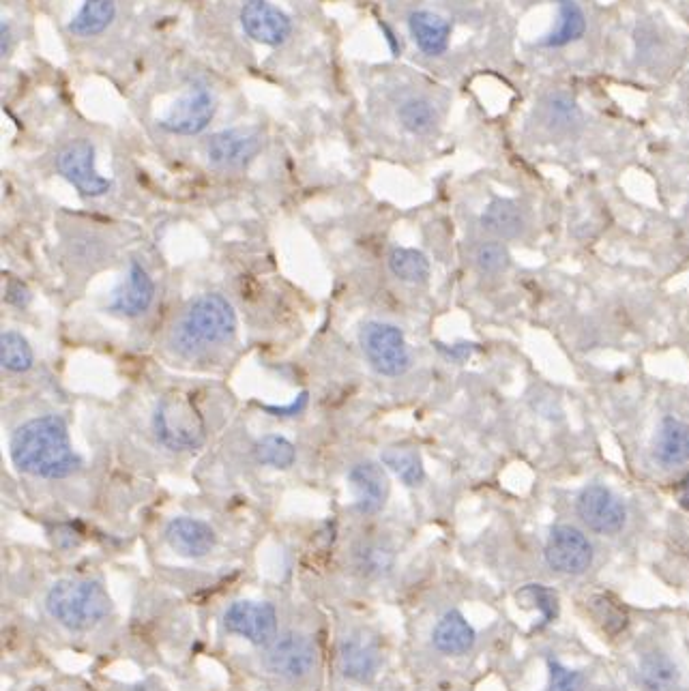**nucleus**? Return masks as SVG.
Returning a JSON list of instances; mask_svg holds the SVG:
<instances>
[{
    "mask_svg": "<svg viewBox=\"0 0 689 691\" xmlns=\"http://www.w3.org/2000/svg\"><path fill=\"white\" fill-rule=\"evenodd\" d=\"M9 453L22 473L37 479H67L82 468L61 417L46 415L22 423L13 432Z\"/></svg>",
    "mask_w": 689,
    "mask_h": 691,
    "instance_id": "obj_1",
    "label": "nucleus"
},
{
    "mask_svg": "<svg viewBox=\"0 0 689 691\" xmlns=\"http://www.w3.org/2000/svg\"><path fill=\"white\" fill-rule=\"evenodd\" d=\"M237 331V314L222 294H202L189 301L170 333V346L183 357H194L211 346L226 344Z\"/></svg>",
    "mask_w": 689,
    "mask_h": 691,
    "instance_id": "obj_2",
    "label": "nucleus"
},
{
    "mask_svg": "<svg viewBox=\"0 0 689 691\" xmlns=\"http://www.w3.org/2000/svg\"><path fill=\"white\" fill-rule=\"evenodd\" d=\"M46 610L52 619L71 631H89L108 619L112 601L95 580L65 578L50 586Z\"/></svg>",
    "mask_w": 689,
    "mask_h": 691,
    "instance_id": "obj_3",
    "label": "nucleus"
},
{
    "mask_svg": "<svg viewBox=\"0 0 689 691\" xmlns=\"http://www.w3.org/2000/svg\"><path fill=\"white\" fill-rule=\"evenodd\" d=\"M153 432L159 443L170 451H196L204 445L207 425L192 400L172 393L161 398L155 406Z\"/></svg>",
    "mask_w": 689,
    "mask_h": 691,
    "instance_id": "obj_4",
    "label": "nucleus"
},
{
    "mask_svg": "<svg viewBox=\"0 0 689 691\" xmlns=\"http://www.w3.org/2000/svg\"><path fill=\"white\" fill-rule=\"evenodd\" d=\"M359 342L365 359H368L372 370L380 376L398 378L406 374L410 365H413V357H410V348L402 329L389 325V322L372 320L368 325H363Z\"/></svg>",
    "mask_w": 689,
    "mask_h": 691,
    "instance_id": "obj_5",
    "label": "nucleus"
},
{
    "mask_svg": "<svg viewBox=\"0 0 689 691\" xmlns=\"http://www.w3.org/2000/svg\"><path fill=\"white\" fill-rule=\"evenodd\" d=\"M224 629L249 644L267 649L277 638V610L267 601H234L224 612Z\"/></svg>",
    "mask_w": 689,
    "mask_h": 691,
    "instance_id": "obj_6",
    "label": "nucleus"
},
{
    "mask_svg": "<svg viewBox=\"0 0 689 691\" xmlns=\"http://www.w3.org/2000/svg\"><path fill=\"white\" fill-rule=\"evenodd\" d=\"M56 170L86 198H101L112 189V181L95 168V146L89 140H73L56 157Z\"/></svg>",
    "mask_w": 689,
    "mask_h": 691,
    "instance_id": "obj_7",
    "label": "nucleus"
},
{
    "mask_svg": "<svg viewBox=\"0 0 689 691\" xmlns=\"http://www.w3.org/2000/svg\"><path fill=\"white\" fill-rule=\"evenodd\" d=\"M576 511L582 524L597 535H617L627 522V509L621 498L599 483L586 485L578 494Z\"/></svg>",
    "mask_w": 689,
    "mask_h": 691,
    "instance_id": "obj_8",
    "label": "nucleus"
},
{
    "mask_svg": "<svg viewBox=\"0 0 689 691\" xmlns=\"http://www.w3.org/2000/svg\"><path fill=\"white\" fill-rule=\"evenodd\" d=\"M544 556L552 571L563 576H582L593 565V546L576 526L559 524L550 531Z\"/></svg>",
    "mask_w": 689,
    "mask_h": 691,
    "instance_id": "obj_9",
    "label": "nucleus"
},
{
    "mask_svg": "<svg viewBox=\"0 0 689 691\" xmlns=\"http://www.w3.org/2000/svg\"><path fill=\"white\" fill-rule=\"evenodd\" d=\"M265 666L284 681H303L316 668V649L310 638L301 634H284L267 646Z\"/></svg>",
    "mask_w": 689,
    "mask_h": 691,
    "instance_id": "obj_10",
    "label": "nucleus"
},
{
    "mask_svg": "<svg viewBox=\"0 0 689 691\" xmlns=\"http://www.w3.org/2000/svg\"><path fill=\"white\" fill-rule=\"evenodd\" d=\"M153 299H155L153 277L138 260H131L125 277L110 294L106 312L114 316H123V318H140L149 312Z\"/></svg>",
    "mask_w": 689,
    "mask_h": 691,
    "instance_id": "obj_11",
    "label": "nucleus"
},
{
    "mask_svg": "<svg viewBox=\"0 0 689 691\" xmlns=\"http://www.w3.org/2000/svg\"><path fill=\"white\" fill-rule=\"evenodd\" d=\"M215 116V101L207 88H192L168 108L159 125L174 136H196L209 127Z\"/></svg>",
    "mask_w": 689,
    "mask_h": 691,
    "instance_id": "obj_12",
    "label": "nucleus"
},
{
    "mask_svg": "<svg viewBox=\"0 0 689 691\" xmlns=\"http://www.w3.org/2000/svg\"><path fill=\"white\" fill-rule=\"evenodd\" d=\"M262 149V138L256 129H226L211 136L207 157L219 170H241L252 164Z\"/></svg>",
    "mask_w": 689,
    "mask_h": 691,
    "instance_id": "obj_13",
    "label": "nucleus"
},
{
    "mask_svg": "<svg viewBox=\"0 0 689 691\" xmlns=\"http://www.w3.org/2000/svg\"><path fill=\"white\" fill-rule=\"evenodd\" d=\"M241 24L247 37L262 43V46H282L290 37L292 24L286 13L267 0H249L241 9Z\"/></svg>",
    "mask_w": 689,
    "mask_h": 691,
    "instance_id": "obj_14",
    "label": "nucleus"
},
{
    "mask_svg": "<svg viewBox=\"0 0 689 691\" xmlns=\"http://www.w3.org/2000/svg\"><path fill=\"white\" fill-rule=\"evenodd\" d=\"M348 485L355 494V509L363 516H376L389 498V479L376 462H359L348 473Z\"/></svg>",
    "mask_w": 689,
    "mask_h": 691,
    "instance_id": "obj_15",
    "label": "nucleus"
},
{
    "mask_svg": "<svg viewBox=\"0 0 689 691\" xmlns=\"http://www.w3.org/2000/svg\"><path fill=\"white\" fill-rule=\"evenodd\" d=\"M380 666V651L378 644L363 634V631H355V634L346 636L340 642V670L350 681L357 683H370Z\"/></svg>",
    "mask_w": 689,
    "mask_h": 691,
    "instance_id": "obj_16",
    "label": "nucleus"
},
{
    "mask_svg": "<svg viewBox=\"0 0 689 691\" xmlns=\"http://www.w3.org/2000/svg\"><path fill=\"white\" fill-rule=\"evenodd\" d=\"M168 546L185 558H204L215 548V531L202 520L196 518H174L166 526Z\"/></svg>",
    "mask_w": 689,
    "mask_h": 691,
    "instance_id": "obj_17",
    "label": "nucleus"
},
{
    "mask_svg": "<svg viewBox=\"0 0 689 691\" xmlns=\"http://www.w3.org/2000/svg\"><path fill=\"white\" fill-rule=\"evenodd\" d=\"M477 634L458 610H449L441 621L434 625L432 644L436 651L445 655H464L475 646Z\"/></svg>",
    "mask_w": 689,
    "mask_h": 691,
    "instance_id": "obj_18",
    "label": "nucleus"
},
{
    "mask_svg": "<svg viewBox=\"0 0 689 691\" xmlns=\"http://www.w3.org/2000/svg\"><path fill=\"white\" fill-rule=\"evenodd\" d=\"M408 28L423 54L441 56L447 52L451 39V24L445 18L436 16L432 11H415L410 13Z\"/></svg>",
    "mask_w": 689,
    "mask_h": 691,
    "instance_id": "obj_19",
    "label": "nucleus"
},
{
    "mask_svg": "<svg viewBox=\"0 0 689 691\" xmlns=\"http://www.w3.org/2000/svg\"><path fill=\"white\" fill-rule=\"evenodd\" d=\"M655 460L666 468L689 462V425L685 421L674 417L662 421L655 438Z\"/></svg>",
    "mask_w": 689,
    "mask_h": 691,
    "instance_id": "obj_20",
    "label": "nucleus"
},
{
    "mask_svg": "<svg viewBox=\"0 0 689 691\" xmlns=\"http://www.w3.org/2000/svg\"><path fill=\"white\" fill-rule=\"evenodd\" d=\"M524 224L526 219L520 204L509 198L492 200L488 204V209L481 215V228L501 241L518 239L524 230Z\"/></svg>",
    "mask_w": 689,
    "mask_h": 691,
    "instance_id": "obj_21",
    "label": "nucleus"
},
{
    "mask_svg": "<svg viewBox=\"0 0 689 691\" xmlns=\"http://www.w3.org/2000/svg\"><path fill=\"white\" fill-rule=\"evenodd\" d=\"M556 5H559V22H556L552 33L541 39L544 48H565L569 43L582 39L586 31V18L578 3H574V0H556Z\"/></svg>",
    "mask_w": 689,
    "mask_h": 691,
    "instance_id": "obj_22",
    "label": "nucleus"
},
{
    "mask_svg": "<svg viewBox=\"0 0 689 691\" xmlns=\"http://www.w3.org/2000/svg\"><path fill=\"white\" fill-rule=\"evenodd\" d=\"M116 7L112 0H84L78 16L69 22V33L76 37H95L104 33L114 20Z\"/></svg>",
    "mask_w": 689,
    "mask_h": 691,
    "instance_id": "obj_23",
    "label": "nucleus"
},
{
    "mask_svg": "<svg viewBox=\"0 0 689 691\" xmlns=\"http://www.w3.org/2000/svg\"><path fill=\"white\" fill-rule=\"evenodd\" d=\"M640 683L644 691H674L679 685V670L664 653H647L640 661Z\"/></svg>",
    "mask_w": 689,
    "mask_h": 691,
    "instance_id": "obj_24",
    "label": "nucleus"
},
{
    "mask_svg": "<svg viewBox=\"0 0 689 691\" xmlns=\"http://www.w3.org/2000/svg\"><path fill=\"white\" fill-rule=\"evenodd\" d=\"M380 462H383L391 473H395V477L404 485H408V488H417V485L425 481V468L417 449L389 447L380 455Z\"/></svg>",
    "mask_w": 689,
    "mask_h": 691,
    "instance_id": "obj_25",
    "label": "nucleus"
},
{
    "mask_svg": "<svg viewBox=\"0 0 689 691\" xmlns=\"http://www.w3.org/2000/svg\"><path fill=\"white\" fill-rule=\"evenodd\" d=\"M391 273L406 284H423L430 277V260L413 247H393L389 252Z\"/></svg>",
    "mask_w": 689,
    "mask_h": 691,
    "instance_id": "obj_26",
    "label": "nucleus"
},
{
    "mask_svg": "<svg viewBox=\"0 0 689 691\" xmlns=\"http://www.w3.org/2000/svg\"><path fill=\"white\" fill-rule=\"evenodd\" d=\"M589 608L595 616V621L601 625L608 636H619L629 623V612L621 601L610 593L593 595L589 601Z\"/></svg>",
    "mask_w": 689,
    "mask_h": 691,
    "instance_id": "obj_27",
    "label": "nucleus"
},
{
    "mask_svg": "<svg viewBox=\"0 0 689 691\" xmlns=\"http://www.w3.org/2000/svg\"><path fill=\"white\" fill-rule=\"evenodd\" d=\"M0 363L13 374L28 372L35 363L33 348L24 335L16 331H5L0 337Z\"/></svg>",
    "mask_w": 689,
    "mask_h": 691,
    "instance_id": "obj_28",
    "label": "nucleus"
},
{
    "mask_svg": "<svg viewBox=\"0 0 689 691\" xmlns=\"http://www.w3.org/2000/svg\"><path fill=\"white\" fill-rule=\"evenodd\" d=\"M398 119L402 127L410 131V134L425 136V134H430L434 125L438 123V114H436V108L432 106V101L413 97V99H406L400 106Z\"/></svg>",
    "mask_w": 689,
    "mask_h": 691,
    "instance_id": "obj_29",
    "label": "nucleus"
},
{
    "mask_svg": "<svg viewBox=\"0 0 689 691\" xmlns=\"http://www.w3.org/2000/svg\"><path fill=\"white\" fill-rule=\"evenodd\" d=\"M256 460L265 466L286 470L297 460V449L290 443L288 438L277 436V434H267L262 436L256 443Z\"/></svg>",
    "mask_w": 689,
    "mask_h": 691,
    "instance_id": "obj_30",
    "label": "nucleus"
},
{
    "mask_svg": "<svg viewBox=\"0 0 689 691\" xmlns=\"http://www.w3.org/2000/svg\"><path fill=\"white\" fill-rule=\"evenodd\" d=\"M522 606H535L541 612V627L552 623L559 616V595L544 584H526L518 593Z\"/></svg>",
    "mask_w": 689,
    "mask_h": 691,
    "instance_id": "obj_31",
    "label": "nucleus"
},
{
    "mask_svg": "<svg viewBox=\"0 0 689 691\" xmlns=\"http://www.w3.org/2000/svg\"><path fill=\"white\" fill-rule=\"evenodd\" d=\"M355 565L368 578L387 576L393 567V552L378 543H363L355 552Z\"/></svg>",
    "mask_w": 689,
    "mask_h": 691,
    "instance_id": "obj_32",
    "label": "nucleus"
},
{
    "mask_svg": "<svg viewBox=\"0 0 689 691\" xmlns=\"http://www.w3.org/2000/svg\"><path fill=\"white\" fill-rule=\"evenodd\" d=\"M509 262H511V256L503 243L488 241V243H481L475 249V267L483 275L503 273L509 267Z\"/></svg>",
    "mask_w": 689,
    "mask_h": 691,
    "instance_id": "obj_33",
    "label": "nucleus"
},
{
    "mask_svg": "<svg viewBox=\"0 0 689 691\" xmlns=\"http://www.w3.org/2000/svg\"><path fill=\"white\" fill-rule=\"evenodd\" d=\"M548 666H550V685L546 691H584L586 681L582 672L569 670L554 659L548 661Z\"/></svg>",
    "mask_w": 689,
    "mask_h": 691,
    "instance_id": "obj_34",
    "label": "nucleus"
},
{
    "mask_svg": "<svg viewBox=\"0 0 689 691\" xmlns=\"http://www.w3.org/2000/svg\"><path fill=\"white\" fill-rule=\"evenodd\" d=\"M578 116V108L571 99H567L565 95H556L550 101V119L556 125H571L576 121Z\"/></svg>",
    "mask_w": 689,
    "mask_h": 691,
    "instance_id": "obj_35",
    "label": "nucleus"
},
{
    "mask_svg": "<svg viewBox=\"0 0 689 691\" xmlns=\"http://www.w3.org/2000/svg\"><path fill=\"white\" fill-rule=\"evenodd\" d=\"M307 402H310V393L301 391L295 400H292L288 406H271V404H260V408L269 413L271 417H299L303 410L307 408Z\"/></svg>",
    "mask_w": 689,
    "mask_h": 691,
    "instance_id": "obj_36",
    "label": "nucleus"
},
{
    "mask_svg": "<svg viewBox=\"0 0 689 691\" xmlns=\"http://www.w3.org/2000/svg\"><path fill=\"white\" fill-rule=\"evenodd\" d=\"M5 301L16 305V307H26L31 303V290H28L22 282H16V279H11L7 290H5Z\"/></svg>",
    "mask_w": 689,
    "mask_h": 691,
    "instance_id": "obj_37",
    "label": "nucleus"
},
{
    "mask_svg": "<svg viewBox=\"0 0 689 691\" xmlns=\"http://www.w3.org/2000/svg\"><path fill=\"white\" fill-rule=\"evenodd\" d=\"M436 346H438V350L443 352V355H447V357L453 359V361H462V359H466V357H471L473 352L477 350L475 344H464V342L453 344L451 348H447L445 344H436Z\"/></svg>",
    "mask_w": 689,
    "mask_h": 691,
    "instance_id": "obj_38",
    "label": "nucleus"
},
{
    "mask_svg": "<svg viewBox=\"0 0 689 691\" xmlns=\"http://www.w3.org/2000/svg\"><path fill=\"white\" fill-rule=\"evenodd\" d=\"M677 492H679V503H681V507L689 511V475H687L685 479L679 481Z\"/></svg>",
    "mask_w": 689,
    "mask_h": 691,
    "instance_id": "obj_39",
    "label": "nucleus"
},
{
    "mask_svg": "<svg viewBox=\"0 0 689 691\" xmlns=\"http://www.w3.org/2000/svg\"><path fill=\"white\" fill-rule=\"evenodd\" d=\"M380 28H383V33L387 35V43H389V46H391V52H393L395 56H398V54H400V50H402V46H400V43H398V39H395V35L391 33V28H389L387 24H380Z\"/></svg>",
    "mask_w": 689,
    "mask_h": 691,
    "instance_id": "obj_40",
    "label": "nucleus"
},
{
    "mask_svg": "<svg viewBox=\"0 0 689 691\" xmlns=\"http://www.w3.org/2000/svg\"><path fill=\"white\" fill-rule=\"evenodd\" d=\"M7 41H9V31H7V26L3 24V56H5L7 50H9V48H7Z\"/></svg>",
    "mask_w": 689,
    "mask_h": 691,
    "instance_id": "obj_41",
    "label": "nucleus"
}]
</instances>
